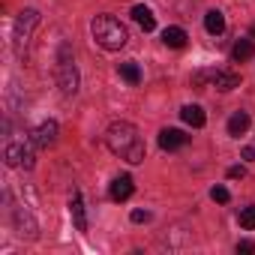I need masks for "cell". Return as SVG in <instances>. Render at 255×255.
I'll list each match as a JSON object with an SVG mask.
<instances>
[{
  "instance_id": "cell-5",
  "label": "cell",
  "mask_w": 255,
  "mask_h": 255,
  "mask_svg": "<svg viewBox=\"0 0 255 255\" xmlns=\"http://www.w3.org/2000/svg\"><path fill=\"white\" fill-rule=\"evenodd\" d=\"M33 144V141H30ZM27 141L24 144H15V141H6V150H3V156H6V165H12V168H33V147H30Z\"/></svg>"
},
{
  "instance_id": "cell-2",
  "label": "cell",
  "mask_w": 255,
  "mask_h": 255,
  "mask_svg": "<svg viewBox=\"0 0 255 255\" xmlns=\"http://www.w3.org/2000/svg\"><path fill=\"white\" fill-rule=\"evenodd\" d=\"M90 33L96 39V45H102L105 51H120L126 45V27L114 18V15H96L90 21Z\"/></svg>"
},
{
  "instance_id": "cell-7",
  "label": "cell",
  "mask_w": 255,
  "mask_h": 255,
  "mask_svg": "<svg viewBox=\"0 0 255 255\" xmlns=\"http://www.w3.org/2000/svg\"><path fill=\"white\" fill-rule=\"evenodd\" d=\"M30 141H33L36 147H54V141H57V123H54V120L39 123L36 129L30 132Z\"/></svg>"
},
{
  "instance_id": "cell-18",
  "label": "cell",
  "mask_w": 255,
  "mask_h": 255,
  "mask_svg": "<svg viewBox=\"0 0 255 255\" xmlns=\"http://www.w3.org/2000/svg\"><path fill=\"white\" fill-rule=\"evenodd\" d=\"M117 72H120L126 81H129L132 87H135V84H141V69H138V63H135V60H126V63H120V66H117Z\"/></svg>"
},
{
  "instance_id": "cell-25",
  "label": "cell",
  "mask_w": 255,
  "mask_h": 255,
  "mask_svg": "<svg viewBox=\"0 0 255 255\" xmlns=\"http://www.w3.org/2000/svg\"><path fill=\"white\" fill-rule=\"evenodd\" d=\"M249 36H252V39H255V24H252V27H249Z\"/></svg>"
},
{
  "instance_id": "cell-9",
  "label": "cell",
  "mask_w": 255,
  "mask_h": 255,
  "mask_svg": "<svg viewBox=\"0 0 255 255\" xmlns=\"http://www.w3.org/2000/svg\"><path fill=\"white\" fill-rule=\"evenodd\" d=\"M210 81H213V87L222 90V93L240 87V75H237V72H228V69H216V72H210Z\"/></svg>"
},
{
  "instance_id": "cell-1",
  "label": "cell",
  "mask_w": 255,
  "mask_h": 255,
  "mask_svg": "<svg viewBox=\"0 0 255 255\" xmlns=\"http://www.w3.org/2000/svg\"><path fill=\"white\" fill-rule=\"evenodd\" d=\"M105 144H108V150H111L114 156L126 159L129 165H138V162H144V156H147V147H144V141H141V135H138V126L129 123V120L111 123L108 132H105Z\"/></svg>"
},
{
  "instance_id": "cell-16",
  "label": "cell",
  "mask_w": 255,
  "mask_h": 255,
  "mask_svg": "<svg viewBox=\"0 0 255 255\" xmlns=\"http://www.w3.org/2000/svg\"><path fill=\"white\" fill-rule=\"evenodd\" d=\"M186 39H189V36H186L183 27H165V30H162V42H165L168 48H183Z\"/></svg>"
},
{
  "instance_id": "cell-20",
  "label": "cell",
  "mask_w": 255,
  "mask_h": 255,
  "mask_svg": "<svg viewBox=\"0 0 255 255\" xmlns=\"http://www.w3.org/2000/svg\"><path fill=\"white\" fill-rule=\"evenodd\" d=\"M210 198H213V201H219V204H225V201L231 198V192H228L225 186H213V189H210Z\"/></svg>"
},
{
  "instance_id": "cell-15",
  "label": "cell",
  "mask_w": 255,
  "mask_h": 255,
  "mask_svg": "<svg viewBox=\"0 0 255 255\" xmlns=\"http://www.w3.org/2000/svg\"><path fill=\"white\" fill-rule=\"evenodd\" d=\"M204 27H207L210 36H222V30H225V15H222L219 9H210V12L204 15Z\"/></svg>"
},
{
  "instance_id": "cell-21",
  "label": "cell",
  "mask_w": 255,
  "mask_h": 255,
  "mask_svg": "<svg viewBox=\"0 0 255 255\" xmlns=\"http://www.w3.org/2000/svg\"><path fill=\"white\" fill-rule=\"evenodd\" d=\"M228 177H231V180H243V177H246V168H243V165H231V168H228Z\"/></svg>"
},
{
  "instance_id": "cell-22",
  "label": "cell",
  "mask_w": 255,
  "mask_h": 255,
  "mask_svg": "<svg viewBox=\"0 0 255 255\" xmlns=\"http://www.w3.org/2000/svg\"><path fill=\"white\" fill-rule=\"evenodd\" d=\"M129 219H132V222H150V210H132Z\"/></svg>"
},
{
  "instance_id": "cell-8",
  "label": "cell",
  "mask_w": 255,
  "mask_h": 255,
  "mask_svg": "<svg viewBox=\"0 0 255 255\" xmlns=\"http://www.w3.org/2000/svg\"><path fill=\"white\" fill-rule=\"evenodd\" d=\"M135 192V183H132V177L129 174H120V177H114L111 180V186H108V195H111V201H126Z\"/></svg>"
},
{
  "instance_id": "cell-24",
  "label": "cell",
  "mask_w": 255,
  "mask_h": 255,
  "mask_svg": "<svg viewBox=\"0 0 255 255\" xmlns=\"http://www.w3.org/2000/svg\"><path fill=\"white\" fill-rule=\"evenodd\" d=\"M243 159H255V144L252 147H243Z\"/></svg>"
},
{
  "instance_id": "cell-11",
  "label": "cell",
  "mask_w": 255,
  "mask_h": 255,
  "mask_svg": "<svg viewBox=\"0 0 255 255\" xmlns=\"http://www.w3.org/2000/svg\"><path fill=\"white\" fill-rule=\"evenodd\" d=\"M180 117H183V123L192 126V129H201V126L207 123V114H204L201 105H183L180 108Z\"/></svg>"
},
{
  "instance_id": "cell-3",
  "label": "cell",
  "mask_w": 255,
  "mask_h": 255,
  "mask_svg": "<svg viewBox=\"0 0 255 255\" xmlns=\"http://www.w3.org/2000/svg\"><path fill=\"white\" fill-rule=\"evenodd\" d=\"M57 87H60L63 96H75L78 93V69H75L72 51H69L66 42L60 45V57H57Z\"/></svg>"
},
{
  "instance_id": "cell-6",
  "label": "cell",
  "mask_w": 255,
  "mask_h": 255,
  "mask_svg": "<svg viewBox=\"0 0 255 255\" xmlns=\"http://www.w3.org/2000/svg\"><path fill=\"white\" fill-rule=\"evenodd\" d=\"M12 222H15L18 237H27V240H36L39 237V225H36V219L30 216L27 207H15L12 210Z\"/></svg>"
},
{
  "instance_id": "cell-10",
  "label": "cell",
  "mask_w": 255,
  "mask_h": 255,
  "mask_svg": "<svg viewBox=\"0 0 255 255\" xmlns=\"http://www.w3.org/2000/svg\"><path fill=\"white\" fill-rule=\"evenodd\" d=\"M183 144H189V135L186 132H180V129H162L159 132V147L162 150H177Z\"/></svg>"
},
{
  "instance_id": "cell-17",
  "label": "cell",
  "mask_w": 255,
  "mask_h": 255,
  "mask_svg": "<svg viewBox=\"0 0 255 255\" xmlns=\"http://www.w3.org/2000/svg\"><path fill=\"white\" fill-rule=\"evenodd\" d=\"M231 57H234L237 63H243V60L255 57V39H237V42H234V48H231Z\"/></svg>"
},
{
  "instance_id": "cell-14",
  "label": "cell",
  "mask_w": 255,
  "mask_h": 255,
  "mask_svg": "<svg viewBox=\"0 0 255 255\" xmlns=\"http://www.w3.org/2000/svg\"><path fill=\"white\" fill-rule=\"evenodd\" d=\"M132 18H135V24H138L141 30H147V33L156 27V18H153V12H150L147 6H141V3H138V6H132Z\"/></svg>"
},
{
  "instance_id": "cell-4",
  "label": "cell",
  "mask_w": 255,
  "mask_h": 255,
  "mask_svg": "<svg viewBox=\"0 0 255 255\" xmlns=\"http://www.w3.org/2000/svg\"><path fill=\"white\" fill-rule=\"evenodd\" d=\"M36 24H39V12H36V9H24V12H18V18H15V30H12V45H15V54H18V57H21L24 48L30 45V36H33Z\"/></svg>"
},
{
  "instance_id": "cell-13",
  "label": "cell",
  "mask_w": 255,
  "mask_h": 255,
  "mask_svg": "<svg viewBox=\"0 0 255 255\" xmlns=\"http://www.w3.org/2000/svg\"><path fill=\"white\" fill-rule=\"evenodd\" d=\"M252 126V120H249V114L246 111H234L231 117H228V135H234V138H240L246 129Z\"/></svg>"
},
{
  "instance_id": "cell-12",
  "label": "cell",
  "mask_w": 255,
  "mask_h": 255,
  "mask_svg": "<svg viewBox=\"0 0 255 255\" xmlns=\"http://www.w3.org/2000/svg\"><path fill=\"white\" fill-rule=\"evenodd\" d=\"M69 213H72V222L78 231H87V216H84V201H81V192H72L69 198Z\"/></svg>"
},
{
  "instance_id": "cell-19",
  "label": "cell",
  "mask_w": 255,
  "mask_h": 255,
  "mask_svg": "<svg viewBox=\"0 0 255 255\" xmlns=\"http://www.w3.org/2000/svg\"><path fill=\"white\" fill-rule=\"evenodd\" d=\"M240 228H246V231H255V204H249V207H240Z\"/></svg>"
},
{
  "instance_id": "cell-23",
  "label": "cell",
  "mask_w": 255,
  "mask_h": 255,
  "mask_svg": "<svg viewBox=\"0 0 255 255\" xmlns=\"http://www.w3.org/2000/svg\"><path fill=\"white\" fill-rule=\"evenodd\" d=\"M237 252H249V255H252V252H255V243H252V240H240V243H237Z\"/></svg>"
}]
</instances>
